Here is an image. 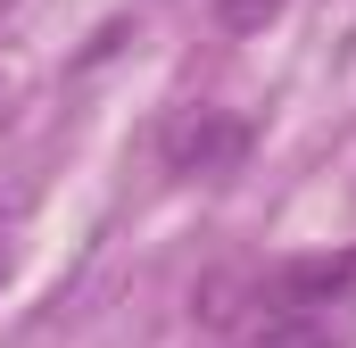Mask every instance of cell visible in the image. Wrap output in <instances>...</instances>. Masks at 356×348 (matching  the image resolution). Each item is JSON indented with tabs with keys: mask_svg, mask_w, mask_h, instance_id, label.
I'll use <instances>...</instances> for the list:
<instances>
[{
	"mask_svg": "<svg viewBox=\"0 0 356 348\" xmlns=\"http://www.w3.org/2000/svg\"><path fill=\"white\" fill-rule=\"evenodd\" d=\"M158 150H166V166H175V174L207 182V174H232L241 158H249V125L224 116V108H175L166 133H158Z\"/></svg>",
	"mask_w": 356,
	"mask_h": 348,
	"instance_id": "2",
	"label": "cell"
},
{
	"mask_svg": "<svg viewBox=\"0 0 356 348\" xmlns=\"http://www.w3.org/2000/svg\"><path fill=\"white\" fill-rule=\"evenodd\" d=\"M356 332V249L282 258L249 290L241 348H340Z\"/></svg>",
	"mask_w": 356,
	"mask_h": 348,
	"instance_id": "1",
	"label": "cell"
},
{
	"mask_svg": "<svg viewBox=\"0 0 356 348\" xmlns=\"http://www.w3.org/2000/svg\"><path fill=\"white\" fill-rule=\"evenodd\" d=\"M282 8H290V0H216V25H224V33H266Z\"/></svg>",
	"mask_w": 356,
	"mask_h": 348,
	"instance_id": "3",
	"label": "cell"
}]
</instances>
